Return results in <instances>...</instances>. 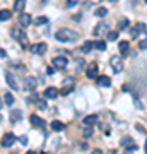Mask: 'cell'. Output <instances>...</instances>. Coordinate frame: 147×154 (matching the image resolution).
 Masks as SVG:
<instances>
[{"label": "cell", "instance_id": "484cf974", "mask_svg": "<svg viewBox=\"0 0 147 154\" xmlns=\"http://www.w3.org/2000/svg\"><path fill=\"white\" fill-rule=\"evenodd\" d=\"M91 48H93V41H86V43L82 45V51H84V53H89Z\"/></svg>", "mask_w": 147, "mask_h": 154}, {"label": "cell", "instance_id": "44dd1931", "mask_svg": "<svg viewBox=\"0 0 147 154\" xmlns=\"http://www.w3.org/2000/svg\"><path fill=\"white\" fill-rule=\"evenodd\" d=\"M21 118H22V115H21V111H19V110H14L11 113V122H12V123H16V122L21 120Z\"/></svg>", "mask_w": 147, "mask_h": 154}, {"label": "cell", "instance_id": "83f0119b", "mask_svg": "<svg viewBox=\"0 0 147 154\" xmlns=\"http://www.w3.org/2000/svg\"><path fill=\"white\" fill-rule=\"evenodd\" d=\"M106 14H108V11H106L104 7H99V9H96V16H98V17H104Z\"/></svg>", "mask_w": 147, "mask_h": 154}, {"label": "cell", "instance_id": "7c38bea8", "mask_svg": "<svg viewBox=\"0 0 147 154\" xmlns=\"http://www.w3.org/2000/svg\"><path fill=\"white\" fill-rule=\"evenodd\" d=\"M58 94H60V91H58V88H46L44 89V98H48V99H55V98H58Z\"/></svg>", "mask_w": 147, "mask_h": 154}, {"label": "cell", "instance_id": "5b68a950", "mask_svg": "<svg viewBox=\"0 0 147 154\" xmlns=\"http://www.w3.org/2000/svg\"><path fill=\"white\" fill-rule=\"evenodd\" d=\"M29 51L34 53V55H43L46 51V43H36V45H31L29 46Z\"/></svg>", "mask_w": 147, "mask_h": 154}, {"label": "cell", "instance_id": "7402d4cb", "mask_svg": "<svg viewBox=\"0 0 147 154\" xmlns=\"http://www.w3.org/2000/svg\"><path fill=\"white\" fill-rule=\"evenodd\" d=\"M121 146H123V147H132V146H135V144H133V139L132 137H123L121 139Z\"/></svg>", "mask_w": 147, "mask_h": 154}, {"label": "cell", "instance_id": "52a82bcc", "mask_svg": "<svg viewBox=\"0 0 147 154\" xmlns=\"http://www.w3.org/2000/svg\"><path fill=\"white\" fill-rule=\"evenodd\" d=\"M98 63H89L87 65V69H86V75H87V79H96L98 77Z\"/></svg>", "mask_w": 147, "mask_h": 154}, {"label": "cell", "instance_id": "7bdbcfd3", "mask_svg": "<svg viewBox=\"0 0 147 154\" xmlns=\"http://www.w3.org/2000/svg\"><path fill=\"white\" fill-rule=\"evenodd\" d=\"M145 154H147V140H145Z\"/></svg>", "mask_w": 147, "mask_h": 154}, {"label": "cell", "instance_id": "9a60e30c", "mask_svg": "<svg viewBox=\"0 0 147 154\" xmlns=\"http://www.w3.org/2000/svg\"><path fill=\"white\" fill-rule=\"evenodd\" d=\"M108 31H109V28H108V24H104V22H101V24H98V26L94 28V34H96V36L108 33Z\"/></svg>", "mask_w": 147, "mask_h": 154}, {"label": "cell", "instance_id": "cb8c5ba5", "mask_svg": "<svg viewBox=\"0 0 147 154\" xmlns=\"http://www.w3.org/2000/svg\"><path fill=\"white\" fill-rule=\"evenodd\" d=\"M4 101H5L7 106H12V105H14V96H12L11 93H5V96H4Z\"/></svg>", "mask_w": 147, "mask_h": 154}, {"label": "cell", "instance_id": "f35d334b", "mask_svg": "<svg viewBox=\"0 0 147 154\" xmlns=\"http://www.w3.org/2000/svg\"><path fill=\"white\" fill-rule=\"evenodd\" d=\"M137 2H139V0H130V4H132V5H137Z\"/></svg>", "mask_w": 147, "mask_h": 154}, {"label": "cell", "instance_id": "ba28073f", "mask_svg": "<svg viewBox=\"0 0 147 154\" xmlns=\"http://www.w3.org/2000/svg\"><path fill=\"white\" fill-rule=\"evenodd\" d=\"M5 81H7V84H9V88H11V89H14V91L19 89V84H17L16 77H14L12 72H5Z\"/></svg>", "mask_w": 147, "mask_h": 154}, {"label": "cell", "instance_id": "f546056e", "mask_svg": "<svg viewBox=\"0 0 147 154\" xmlns=\"http://www.w3.org/2000/svg\"><path fill=\"white\" fill-rule=\"evenodd\" d=\"M27 101H29V103H36V105H38V101H39V96L36 93H33L31 94V98L27 99Z\"/></svg>", "mask_w": 147, "mask_h": 154}, {"label": "cell", "instance_id": "1f68e13d", "mask_svg": "<svg viewBox=\"0 0 147 154\" xmlns=\"http://www.w3.org/2000/svg\"><path fill=\"white\" fill-rule=\"evenodd\" d=\"M139 48H140V50H147V38H144L140 43H139Z\"/></svg>", "mask_w": 147, "mask_h": 154}, {"label": "cell", "instance_id": "2e32d148", "mask_svg": "<svg viewBox=\"0 0 147 154\" xmlns=\"http://www.w3.org/2000/svg\"><path fill=\"white\" fill-rule=\"evenodd\" d=\"M50 127H51V130H55V132H62V130H65V123H63V122H58V120H53Z\"/></svg>", "mask_w": 147, "mask_h": 154}, {"label": "cell", "instance_id": "e0dca14e", "mask_svg": "<svg viewBox=\"0 0 147 154\" xmlns=\"http://www.w3.org/2000/svg\"><path fill=\"white\" fill-rule=\"evenodd\" d=\"M96 122H98V115H89V116H86V118L82 120V123H84L86 127H93Z\"/></svg>", "mask_w": 147, "mask_h": 154}, {"label": "cell", "instance_id": "277c9868", "mask_svg": "<svg viewBox=\"0 0 147 154\" xmlns=\"http://www.w3.org/2000/svg\"><path fill=\"white\" fill-rule=\"evenodd\" d=\"M17 140V137L14 135L12 132H7L4 137H2V146L4 147H11V146H14V142Z\"/></svg>", "mask_w": 147, "mask_h": 154}, {"label": "cell", "instance_id": "ee69618b", "mask_svg": "<svg viewBox=\"0 0 147 154\" xmlns=\"http://www.w3.org/2000/svg\"><path fill=\"white\" fill-rule=\"evenodd\" d=\"M109 2H118V0H109Z\"/></svg>", "mask_w": 147, "mask_h": 154}, {"label": "cell", "instance_id": "3957f363", "mask_svg": "<svg viewBox=\"0 0 147 154\" xmlns=\"http://www.w3.org/2000/svg\"><path fill=\"white\" fill-rule=\"evenodd\" d=\"M109 65H111V69H113L115 72L123 70V60H121L120 57H111V58H109Z\"/></svg>", "mask_w": 147, "mask_h": 154}, {"label": "cell", "instance_id": "603a6c76", "mask_svg": "<svg viewBox=\"0 0 147 154\" xmlns=\"http://www.w3.org/2000/svg\"><path fill=\"white\" fill-rule=\"evenodd\" d=\"M93 46L101 50V51H104V50H106V41H103V39H101V41H93Z\"/></svg>", "mask_w": 147, "mask_h": 154}, {"label": "cell", "instance_id": "5bb4252c", "mask_svg": "<svg viewBox=\"0 0 147 154\" xmlns=\"http://www.w3.org/2000/svg\"><path fill=\"white\" fill-rule=\"evenodd\" d=\"M98 86L99 88H109V86H111V79H109L108 75L98 77Z\"/></svg>", "mask_w": 147, "mask_h": 154}, {"label": "cell", "instance_id": "d6986e66", "mask_svg": "<svg viewBox=\"0 0 147 154\" xmlns=\"http://www.w3.org/2000/svg\"><path fill=\"white\" fill-rule=\"evenodd\" d=\"M11 17H12L11 11H7V9H2V11H0V21H9Z\"/></svg>", "mask_w": 147, "mask_h": 154}, {"label": "cell", "instance_id": "b9f144b4", "mask_svg": "<svg viewBox=\"0 0 147 154\" xmlns=\"http://www.w3.org/2000/svg\"><path fill=\"white\" fill-rule=\"evenodd\" d=\"M2 106H4V101H2V98H0V110H2Z\"/></svg>", "mask_w": 147, "mask_h": 154}, {"label": "cell", "instance_id": "ffe728a7", "mask_svg": "<svg viewBox=\"0 0 147 154\" xmlns=\"http://www.w3.org/2000/svg\"><path fill=\"white\" fill-rule=\"evenodd\" d=\"M24 5H26V0H16V2H14V11H16V12H22Z\"/></svg>", "mask_w": 147, "mask_h": 154}, {"label": "cell", "instance_id": "30bf717a", "mask_svg": "<svg viewBox=\"0 0 147 154\" xmlns=\"http://www.w3.org/2000/svg\"><path fill=\"white\" fill-rule=\"evenodd\" d=\"M12 38L17 39V41H21L22 45H27V39H26V34L22 33V31H19L17 28L12 29Z\"/></svg>", "mask_w": 147, "mask_h": 154}, {"label": "cell", "instance_id": "e575fe53", "mask_svg": "<svg viewBox=\"0 0 147 154\" xmlns=\"http://www.w3.org/2000/svg\"><path fill=\"white\" fill-rule=\"evenodd\" d=\"M19 140H21L22 146H26V144H27V137H26V135H21V137H19Z\"/></svg>", "mask_w": 147, "mask_h": 154}, {"label": "cell", "instance_id": "f1b7e54d", "mask_svg": "<svg viewBox=\"0 0 147 154\" xmlns=\"http://www.w3.org/2000/svg\"><path fill=\"white\" fill-rule=\"evenodd\" d=\"M128 26V19H120L118 21V29H125Z\"/></svg>", "mask_w": 147, "mask_h": 154}, {"label": "cell", "instance_id": "60d3db41", "mask_svg": "<svg viewBox=\"0 0 147 154\" xmlns=\"http://www.w3.org/2000/svg\"><path fill=\"white\" fill-rule=\"evenodd\" d=\"M26 154H38V152H36V151H27Z\"/></svg>", "mask_w": 147, "mask_h": 154}, {"label": "cell", "instance_id": "d6a6232c", "mask_svg": "<svg viewBox=\"0 0 147 154\" xmlns=\"http://www.w3.org/2000/svg\"><path fill=\"white\" fill-rule=\"evenodd\" d=\"M75 63H77V70H81L82 65H84V60L82 58H75Z\"/></svg>", "mask_w": 147, "mask_h": 154}, {"label": "cell", "instance_id": "bcb514c9", "mask_svg": "<svg viewBox=\"0 0 147 154\" xmlns=\"http://www.w3.org/2000/svg\"><path fill=\"white\" fill-rule=\"evenodd\" d=\"M145 4H147V0H145Z\"/></svg>", "mask_w": 147, "mask_h": 154}, {"label": "cell", "instance_id": "9c48e42d", "mask_svg": "<svg viewBox=\"0 0 147 154\" xmlns=\"http://www.w3.org/2000/svg\"><path fill=\"white\" fill-rule=\"evenodd\" d=\"M144 31H145V24H144V22H137L135 26H133V28H132V38H139V34L140 33H144Z\"/></svg>", "mask_w": 147, "mask_h": 154}, {"label": "cell", "instance_id": "ac0fdd59", "mask_svg": "<svg viewBox=\"0 0 147 154\" xmlns=\"http://www.w3.org/2000/svg\"><path fill=\"white\" fill-rule=\"evenodd\" d=\"M128 51H130V45H128V41H120V53H121V57H127L128 55Z\"/></svg>", "mask_w": 147, "mask_h": 154}, {"label": "cell", "instance_id": "6da1fadb", "mask_svg": "<svg viewBox=\"0 0 147 154\" xmlns=\"http://www.w3.org/2000/svg\"><path fill=\"white\" fill-rule=\"evenodd\" d=\"M55 38L58 41H63V43H69V41H75L77 39V33H74L72 29L69 28H62L55 33Z\"/></svg>", "mask_w": 147, "mask_h": 154}, {"label": "cell", "instance_id": "4dcf8cb0", "mask_svg": "<svg viewBox=\"0 0 147 154\" xmlns=\"http://www.w3.org/2000/svg\"><path fill=\"white\" fill-rule=\"evenodd\" d=\"M84 137H91V135H93V128H91V127H87V128H84Z\"/></svg>", "mask_w": 147, "mask_h": 154}, {"label": "cell", "instance_id": "d4e9b609", "mask_svg": "<svg viewBox=\"0 0 147 154\" xmlns=\"http://www.w3.org/2000/svg\"><path fill=\"white\" fill-rule=\"evenodd\" d=\"M46 22H48V17H46V16H39V17H36V19H34V24H38V26L46 24Z\"/></svg>", "mask_w": 147, "mask_h": 154}, {"label": "cell", "instance_id": "836d02e7", "mask_svg": "<svg viewBox=\"0 0 147 154\" xmlns=\"http://www.w3.org/2000/svg\"><path fill=\"white\" fill-rule=\"evenodd\" d=\"M77 2H79V0H67V7H74V5H77Z\"/></svg>", "mask_w": 147, "mask_h": 154}, {"label": "cell", "instance_id": "4316f807", "mask_svg": "<svg viewBox=\"0 0 147 154\" xmlns=\"http://www.w3.org/2000/svg\"><path fill=\"white\" fill-rule=\"evenodd\" d=\"M106 39H108V41H115V39H118V33H116V31H108Z\"/></svg>", "mask_w": 147, "mask_h": 154}, {"label": "cell", "instance_id": "8992f818", "mask_svg": "<svg viewBox=\"0 0 147 154\" xmlns=\"http://www.w3.org/2000/svg\"><path fill=\"white\" fill-rule=\"evenodd\" d=\"M29 122H31V125H33L34 128H43V127L46 125V122L38 115H31L29 116Z\"/></svg>", "mask_w": 147, "mask_h": 154}, {"label": "cell", "instance_id": "f6af8a7d", "mask_svg": "<svg viewBox=\"0 0 147 154\" xmlns=\"http://www.w3.org/2000/svg\"><path fill=\"white\" fill-rule=\"evenodd\" d=\"M43 154H48V152H43Z\"/></svg>", "mask_w": 147, "mask_h": 154}, {"label": "cell", "instance_id": "8d00e7d4", "mask_svg": "<svg viewBox=\"0 0 147 154\" xmlns=\"http://www.w3.org/2000/svg\"><path fill=\"white\" fill-rule=\"evenodd\" d=\"M53 67H48V69H46V74H48V75H53Z\"/></svg>", "mask_w": 147, "mask_h": 154}, {"label": "cell", "instance_id": "7a4b0ae2", "mask_svg": "<svg viewBox=\"0 0 147 154\" xmlns=\"http://www.w3.org/2000/svg\"><path fill=\"white\" fill-rule=\"evenodd\" d=\"M51 63H53L55 69L63 70V69H67V65H69V60H67L65 57H55L53 60H51Z\"/></svg>", "mask_w": 147, "mask_h": 154}, {"label": "cell", "instance_id": "74e56055", "mask_svg": "<svg viewBox=\"0 0 147 154\" xmlns=\"http://www.w3.org/2000/svg\"><path fill=\"white\" fill-rule=\"evenodd\" d=\"M93 154H103V152H101L99 149H94V151H93Z\"/></svg>", "mask_w": 147, "mask_h": 154}, {"label": "cell", "instance_id": "ab89813d", "mask_svg": "<svg viewBox=\"0 0 147 154\" xmlns=\"http://www.w3.org/2000/svg\"><path fill=\"white\" fill-rule=\"evenodd\" d=\"M0 57H5V51L4 50H0Z\"/></svg>", "mask_w": 147, "mask_h": 154}, {"label": "cell", "instance_id": "d590c367", "mask_svg": "<svg viewBox=\"0 0 147 154\" xmlns=\"http://www.w3.org/2000/svg\"><path fill=\"white\" fill-rule=\"evenodd\" d=\"M70 91H72V88H70V86H67V88L63 89V91H62L60 94H69V93H70Z\"/></svg>", "mask_w": 147, "mask_h": 154}, {"label": "cell", "instance_id": "8fae6325", "mask_svg": "<svg viewBox=\"0 0 147 154\" xmlns=\"http://www.w3.org/2000/svg\"><path fill=\"white\" fill-rule=\"evenodd\" d=\"M31 22L33 21H31V16H29V14H24V12L19 14V26H21V28H27Z\"/></svg>", "mask_w": 147, "mask_h": 154}, {"label": "cell", "instance_id": "4fadbf2b", "mask_svg": "<svg viewBox=\"0 0 147 154\" xmlns=\"http://www.w3.org/2000/svg\"><path fill=\"white\" fill-rule=\"evenodd\" d=\"M24 89L34 91V89H36V79H34V77H26V81H24Z\"/></svg>", "mask_w": 147, "mask_h": 154}]
</instances>
